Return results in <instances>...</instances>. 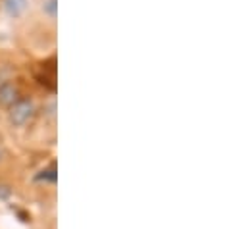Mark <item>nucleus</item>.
<instances>
[{
	"instance_id": "7ed1b4c3",
	"label": "nucleus",
	"mask_w": 248,
	"mask_h": 229,
	"mask_svg": "<svg viewBox=\"0 0 248 229\" xmlns=\"http://www.w3.org/2000/svg\"><path fill=\"white\" fill-rule=\"evenodd\" d=\"M19 98H21V91H19V87H17L16 81H4L0 85V106L10 108Z\"/></svg>"
},
{
	"instance_id": "f03ea898",
	"label": "nucleus",
	"mask_w": 248,
	"mask_h": 229,
	"mask_svg": "<svg viewBox=\"0 0 248 229\" xmlns=\"http://www.w3.org/2000/svg\"><path fill=\"white\" fill-rule=\"evenodd\" d=\"M31 8V0H2V12L8 19H21Z\"/></svg>"
},
{
	"instance_id": "20e7f679",
	"label": "nucleus",
	"mask_w": 248,
	"mask_h": 229,
	"mask_svg": "<svg viewBox=\"0 0 248 229\" xmlns=\"http://www.w3.org/2000/svg\"><path fill=\"white\" fill-rule=\"evenodd\" d=\"M41 10H43V14L50 21H56V16H58V0H43Z\"/></svg>"
},
{
	"instance_id": "f257e3e1",
	"label": "nucleus",
	"mask_w": 248,
	"mask_h": 229,
	"mask_svg": "<svg viewBox=\"0 0 248 229\" xmlns=\"http://www.w3.org/2000/svg\"><path fill=\"white\" fill-rule=\"evenodd\" d=\"M35 112H37L35 100L29 98V97H21L17 102H14V104L8 108V121H10L12 127L21 129V127H25V125L33 119Z\"/></svg>"
}]
</instances>
